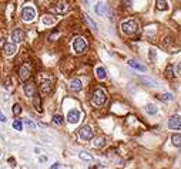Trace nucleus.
Listing matches in <instances>:
<instances>
[{"label": "nucleus", "mask_w": 181, "mask_h": 169, "mask_svg": "<svg viewBox=\"0 0 181 169\" xmlns=\"http://www.w3.org/2000/svg\"><path fill=\"white\" fill-rule=\"evenodd\" d=\"M158 98L161 99V101H165V102H167V101H171V99L174 98V97H173V95H171L170 93H165V94H161V95H158Z\"/></svg>", "instance_id": "obj_29"}, {"label": "nucleus", "mask_w": 181, "mask_h": 169, "mask_svg": "<svg viewBox=\"0 0 181 169\" xmlns=\"http://www.w3.org/2000/svg\"><path fill=\"white\" fill-rule=\"evenodd\" d=\"M12 40L13 43H22V41L24 40V33H23V30H20V29H14L13 30V33H12Z\"/></svg>", "instance_id": "obj_11"}, {"label": "nucleus", "mask_w": 181, "mask_h": 169, "mask_svg": "<svg viewBox=\"0 0 181 169\" xmlns=\"http://www.w3.org/2000/svg\"><path fill=\"white\" fill-rule=\"evenodd\" d=\"M105 142H107L105 136H99V138L94 139L93 145H94V148H103V146H105Z\"/></svg>", "instance_id": "obj_16"}, {"label": "nucleus", "mask_w": 181, "mask_h": 169, "mask_svg": "<svg viewBox=\"0 0 181 169\" xmlns=\"http://www.w3.org/2000/svg\"><path fill=\"white\" fill-rule=\"evenodd\" d=\"M94 10H96V13L99 14V16H105V13H107V7H105L104 3H97L96 4V7H94Z\"/></svg>", "instance_id": "obj_14"}, {"label": "nucleus", "mask_w": 181, "mask_h": 169, "mask_svg": "<svg viewBox=\"0 0 181 169\" xmlns=\"http://www.w3.org/2000/svg\"><path fill=\"white\" fill-rule=\"evenodd\" d=\"M80 111L79 110H70L69 111V114H67V121L70 124H77L80 121Z\"/></svg>", "instance_id": "obj_10"}, {"label": "nucleus", "mask_w": 181, "mask_h": 169, "mask_svg": "<svg viewBox=\"0 0 181 169\" xmlns=\"http://www.w3.org/2000/svg\"><path fill=\"white\" fill-rule=\"evenodd\" d=\"M170 129H180L181 128V115H173L168 119Z\"/></svg>", "instance_id": "obj_9"}, {"label": "nucleus", "mask_w": 181, "mask_h": 169, "mask_svg": "<svg viewBox=\"0 0 181 169\" xmlns=\"http://www.w3.org/2000/svg\"><path fill=\"white\" fill-rule=\"evenodd\" d=\"M144 110H146V112L148 114V115H154V114H157V107L153 104H147L146 107H144Z\"/></svg>", "instance_id": "obj_22"}, {"label": "nucleus", "mask_w": 181, "mask_h": 169, "mask_svg": "<svg viewBox=\"0 0 181 169\" xmlns=\"http://www.w3.org/2000/svg\"><path fill=\"white\" fill-rule=\"evenodd\" d=\"M24 124L27 125V128L29 129H34L36 128V124L31 121V119H24Z\"/></svg>", "instance_id": "obj_32"}, {"label": "nucleus", "mask_w": 181, "mask_h": 169, "mask_svg": "<svg viewBox=\"0 0 181 169\" xmlns=\"http://www.w3.org/2000/svg\"><path fill=\"white\" fill-rule=\"evenodd\" d=\"M79 136H80L83 141L93 139V136H94L93 128H91V127H88V125H84V127H82V128L79 129Z\"/></svg>", "instance_id": "obj_5"}, {"label": "nucleus", "mask_w": 181, "mask_h": 169, "mask_svg": "<svg viewBox=\"0 0 181 169\" xmlns=\"http://www.w3.org/2000/svg\"><path fill=\"white\" fill-rule=\"evenodd\" d=\"M70 88L74 91V93H79V91H82L83 90V82L80 78H74V80H71L70 81Z\"/></svg>", "instance_id": "obj_12"}, {"label": "nucleus", "mask_w": 181, "mask_h": 169, "mask_svg": "<svg viewBox=\"0 0 181 169\" xmlns=\"http://www.w3.org/2000/svg\"><path fill=\"white\" fill-rule=\"evenodd\" d=\"M22 19H23V21H26V23H31L36 19V10L31 6H26L22 10Z\"/></svg>", "instance_id": "obj_4"}, {"label": "nucleus", "mask_w": 181, "mask_h": 169, "mask_svg": "<svg viewBox=\"0 0 181 169\" xmlns=\"http://www.w3.org/2000/svg\"><path fill=\"white\" fill-rule=\"evenodd\" d=\"M53 122H54V124H57V125H61V124L64 122V118L61 117L60 114H56V115L53 117Z\"/></svg>", "instance_id": "obj_28"}, {"label": "nucleus", "mask_w": 181, "mask_h": 169, "mask_svg": "<svg viewBox=\"0 0 181 169\" xmlns=\"http://www.w3.org/2000/svg\"><path fill=\"white\" fill-rule=\"evenodd\" d=\"M165 77L167 78H174V65L173 64H170V65H167V68H165Z\"/></svg>", "instance_id": "obj_24"}, {"label": "nucleus", "mask_w": 181, "mask_h": 169, "mask_svg": "<svg viewBox=\"0 0 181 169\" xmlns=\"http://www.w3.org/2000/svg\"><path fill=\"white\" fill-rule=\"evenodd\" d=\"M143 81L148 84V87H157V82L154 81V80H147V78H143Z\"/></svg>", "instance_id": "obj_33"}, {"label": "nucleus", "mask_w": 181, "mask_h": 169, "mask_svg": "<svg viewBox=\"0 0 181 169\" xmlns=\"http://www.w3.org/2000/svg\"><path fill=\"white\" fill-rule=\"evenodd\" d=\"M79 156H80V159H83V161H91V159H93V156H91V155H88L87 152H80V153H79Z\"/></svg>", "instance_id": "obj_30"}, {"label": "nucleus", "mask_w": 181, "mask_h": 169, "mask_svg": "<svg viewBox=\"0 0 181 169\" xmlns=\"http://www.w3.org/2000/svg\"><path fill=\"white\" fill-rule=\"evenodd\" d=\"M120 27H121V30H123L124 34L134 36L135 33H137V30H138V24H137L135 20H124Z\"/></svg>", "instance_id": "obj_1"}, {"label": "nucleus", "mask_w": 181, "mask_h": 169, "mask_svg": "<svg viewBox=\"0 0 181 169\" xmlns=\"http://www.w3.org/2000/svg\"><path fill=\"white\" fill-rule=\"evenodd\" d=\"M107 101V94L103 88H97L93 93V104L97 105V107H101V105L105 104Z\"/></svg>", "instance_id": "obj_3"}, {"label": "nucleus", "mask_w": 181, "mask_h": 169, "mask_svg": "<svg viewBox=\"0 0 181 169\" xmlns=\"http://www.w3.org/2000/svg\"><path fill=\"white\" fill-rule=\"evenodd\" d=\"M96 76L99 80H104L105 77H107V71H105L104 67H97L96 68Z\"/></svg>", "instance_id": "obj_19"}, {"label": "nucleus", "mask_w": 181, "mask_h": 169, "mask_svg": "<svg viewBox=\"0 0 181 169\" xmlns=\"http://www.w3.org/2000/svg\"><path fill=\"white\" fill-rule=\"evenodd\" d=\"M156 6H157V10H168V3L167 0H156Z\"/></svg>", "instance_id": "obj_15"}, {"label": "nucleus", "mask_w": 181, "mask_h": 169, "mask_svg": "<svg viewBox=\"0 0 181 169\" xmlns=\"http://www.w3.org/2000/svg\"><path fill=\"white\" fill-rule=\"evenodd\" d=\"M171 142L177 148H181V134H173L171 135Z\"/></svg>", "instance_id": "obj_20"}, {"label": "nucleus", "mask_w": 181, "mask_h": 169, "mask_svg": "<svg viewBox=\"0 0 181 169\" xmlns=\"http://www.w3.org/2000/svg\"><path fill=\"white\" fill-rule=\"evenodd\" d=\"M13 128L16 129V131H22V129H23V122H22V119H14V121H13Z\"/></svg>", "instance_id": "obj_26"}, {"label": "nucleus", "mask_w": 181, "mask_h": 169, "mask_svg": "<svg viewBox=\"0 0 181 169\" xmlns=\"http://www.w3.org/2000/svg\"><path fill=\"white\" fill-rule=\"evenodd\" d=\"M56 12L57 13H64L66 12V4L64 3H58L57 7H56Z\"/></svg>", "instance_id": "obj_31"}, {"label": "nucleus", "mask_w": 181, "mask_h": 169, "mask_svg": "<svg viewBox=\"0 0 181 169\" xmlns=\"http://www.w3.org/2000/svg\"><path fill=\"white\" fill-rule=\"evenodd\" d=\"M84 20H86V23L90 26V29L94 30V31H97V24L94 23V20L90 16H87V14H84Z\"/></svg>", "instance_id": "obj_23"}, {"label": "nucleus", "mask_w": 181, "mask_h": 169, "mask_svg": "<svg viewBox=\"0 0 181 169\" xmlns=\"http://www.w3.org/2000/svg\"><path fill=\"white\" fill-rule=\"evenodd\" d=\"M20 114H22V105L14 104L13 105V115H14V117H19Z\"/></svg>", "instance_id": "obj_27"}, {"label": "nucleus", "mask_w": 181, "mask_h": 169, "mask_svg": "<svg viewBox=\"0 0 181 169\" xmlns=\"http://www.w3.org/2000/svg\"><path fill=\"white\" fill-rule=\"evenodd\" d=\"M16 51H17L16 43H13V41H9V40H7L6 43L3 44V53H4V56L10 57V56H13V54H14Z\"/></svg>", "instance_id": "obj_7"}, {"label": "nucleus", "mask_w": 181, "mask_h": 169, "mask_svg": "<svg viewBox=\"0 0 181 169\" xmlns=\"http://www.w3.org/2000/svg\"><path fill=\"white\" fill-rule=\"evenodd\" d=\"M41 21H43V24H46V26H52V24H54L56 19L53 17L52 14H44V16L41 17Z\"/></svg>", "instance_id": "obj_17"}, {"label": "nucleus", "mask_w": 181, "mask_h": 169, "mask_svg": "<svg viewBox=\"0 0 181 169\" xmlns=\"http://www.w3.org/2000/svg\"><path fill=\"white\" fill-rule=\"evenodd\" d=\"M148 59L151 60V63H156L157 61V50L156 48H150L148 50Z\"/></svg>", "instance_id": "obj_25"}, {"label": "nucleus", "mask_w": 181, "mask_h": 169, "mask_svg": "<svg viewBox=\"0 0 181 169\" xmlns=\"http://www.w3.org/2000/svg\"><path fill=\"white\" fill-rule=\"evenodd\" d=\"M129 65H130V67H133V68H135V70L143 71V73H146V71H147V68L144 67V65L138 64V63H137V61H134V60H129Z\"/></svg>", "instance_id": "obj_18"}, {"label": "nucleus", "mask_w": 181, "mask_h": 169, "mask_svg": "<svg viewBox=\"0 0 181 169\" xmlns=\"http://www.w3.org/2000/svg\"><path fill=\"white\" fill-rule=\"evenodd\" d=\"M46 161H47L46 156H40V162H46Z\"/></svg>", "instance_id": "obj_35"}, {"label": "nucleus", "mask_w": 181, "mask_h": 169, "mask_svg": "<svg viewBox=\"0 0 181 169\" xmlns=\"http://www.w3.org/2000/svg\"><path fill=\"white\" fill-rule=\"evenodd\" d=\"M87 41H86V39L84 37H82V36H77L76 39L73 40V50H74V53L76 54H83V53L87 50Z\"/></svg>", "instance_id": "obj_2"}, {"label": "nucleus", "mask_w": 181, "mask_h": 169, "mask_svg": "<svg viewBox=\"0 0 181 169\" xmlns=\"http://www.w3.org/2000/svg\"><path fill=\"white\" fill-rule=\"evenodd\" d=\"M123 3H124V6H131V0H123Z\"/></svg>", "instance_id": "obj_34"}, {"label": "nucleus", "mask_w": 181, "mask_h": 169, "mask_svg": "<svg viewBox=\"0 0 181 169\" xmlns=\"http://www.w3.org/2000/svg\"><path fill=\"white\" fill-rule=\"evenodd\" d=\"M40 91L43 94H49L52 91V81L50 80H43L40 82Z\"/></svg>", "instance_id": "obj_13"}, {"label": "nucleus", "mask_w": 181, "mask_h": 169, "mask_svg": "<svg viewBox=\"0 0 181 169\" xmlns=\"http://www.w3.org/2000/svg\"><path fill=\"white\" fill-rule=\"evenodd\" d=\"M58 166H60V163H54V165H52L53 169H54V168H58Z\"/></svg>", "instance_id": "obj_36"}, {"label": "nucleus", "mask_w": 181, "mask_h": 169, "mask_svg": "<svg viewBox=\"0 0 181 169\" xmlns=\"http://www.w3.org/2000/svg\"><path fill=\"white\" fill-rule=\"evenodd\" d=\"M10 163H12V166H16V165H14V163H16V162H14V159H13V158H12V159H10Z\"/></svg>", "instance_id": "obj_37"}, {"label": "nucleus", "mask_w": 181, "mask_h": 169, "mask_svg": "<svg viewBox=\"0 0 181 169\" xmlns=\"http://www.w3.org/2000/svg\"><path fill=\"white\" fill-rule=\"evenodd\" d=\"M84 1H87V0H84Z\"/></svg>", "instance_id": "obj_38"}, {"label": "nucleus", "mask_w": 181, "mask_h": 169, "mask_svg": "<svg viewBox=\"0 0 181 169\" xmlns=\"http://www.w3.org/2000/svg\"><path fill=\"white\" fill-rule=\"evenodd\" d=\"M30 76H31V68H30V65L26 63V64H23L20 68H19V78L24 82V81L29 80Z\"/></svg>", "instance_id": "obj_6"}, {"label": "nucleus", "mask_w": 181, "mask_h": 169, "mask_svg": "<svg viewBox=\"0 0 181 169\" xmlns=\"http://www.w3.org/2000/svg\"><path fill=\"white\" fill-rule=\"evenodd\" d=\"M24 94H26V97H29V98H33V95L36 94V85L33 81H24Z\"/></svg>", "instance_id": "obj_8"}, {"label": "nucleus", "mask_w": 181, "mask_h": 169, "mask_svg": "<svg viewBox=\"0 0 181 169\" xmlns=\"http://www.w3.org/2000/svg\"><path fill=\"white\" fill-rule=\"evenodd\" d=\"M33 104H34L36 111L41 112V98L37 95V94H34V95H33Z\"/></svg>", "instance_id": "obj_21"}]
</instances>
